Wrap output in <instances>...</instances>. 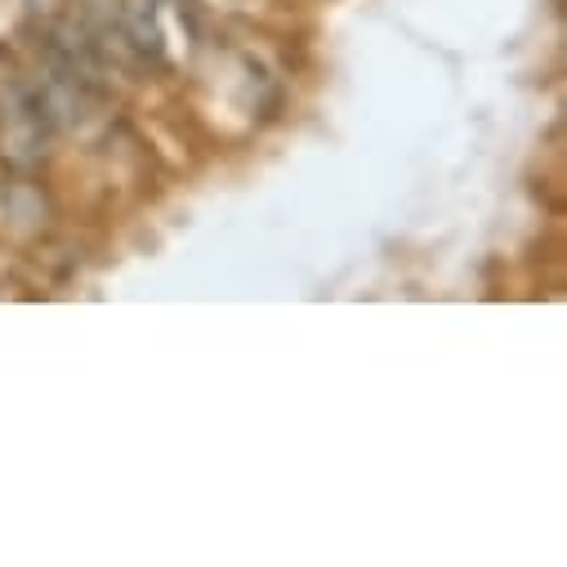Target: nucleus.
<instances>
[{"instance_id":"obj_1","label":"nucleus","mask_w":567,"mask_h":567,"mask_svg":"<svg viewBox=\"0 0 567 567\" xmlns=\"http://www.w3.org/2000/svg\"><path fill=\"white\" fill-rule=\"evenodd\" d=\"M54 130H59V112H54L45 85L14 76L6 99H0V157H10V166H19V171L41 166L50 157Z\"/></svg>"},{"instance_id":"obj_2","label":"nucleus","mask_w":567,"mask_h":567,"mask_svg":"<svg viewBox=\"0 0 567 567\" xmlns=\"http://www.w3.org/2000/svg\"><path fill=\"white\" fill-rule=\"evenodd\" d=\"M121 32L134 50L138 63H157L166 54V32H162V0H116Z\"/></svg>"},{"instance_id":"obj_3","label":"nucleus","mask_w":567,"mask_h":567,"mask_svg":"<svg viewBox=\"0 0 567 567\" xmlns=\"http://www.w3.org/2000/svg\"><path fill=\"white\" fill-rule=\"evenodd\" d=\"M28 6H41V0H28Z\"/></svg>"}]
</instances>
